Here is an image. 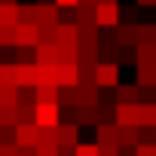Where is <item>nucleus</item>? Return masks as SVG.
<instances>
[{
	"label": "nucleus",
	"mask_w": 156,
	"mask_h": 156,
	"mask_svg": "<svg viewBox=\"0 0 156 156\" xmlns=\"http://www.w3.org/2000/svg\"><path fill=\"white\" fill-rule=\"evenodd\" d=\"M34 126H37V129H58V126H61V107H58V104H37V110H34Z\"/></svg>",
	"instance_id": "f257e3e1"
},
{
	"label": "nucleus",
	"mask_w": 156,
	"mask_h": 156,
	"mask_svg": "<svg viewBox=\"0 0 156 156\" xmlns=\"http://www.w3.org/2000/svg\"><path fill=\"white\" fill-rule=\"evenodd\" d=\"M40 144H58V129H40Z\"/></svg>",
	"instance_id": "c9c22d12"
},
{
	"label": "nucleus",
	"mask_w": 156,
	"mask_h": 156,
	"mask_svg": "<svg viewBox=\"0 0 156 156\" xmlns=\"http://www.w3.org/2000/svg\"><path fill=\"white\" fill-rule=\"evenodd\" d=\"M0 86H19V80H16V64H0Z\"/></svg>",
	"instance_id": "cd10ccee"
},
{
	"label": "nucleus",
	"mask_w": 156,
	"mask_h": 156,
	"mask_svg": "<svg viewBox=\"0 0 156 156\" xmlns=\"http://www.w3.org/2000/svg\"><path fill=\"white\" fill-rule=\"evenodd\" d=\"M0 144H16V129L12 126H0Z\"/></svg>",
	"instance_id": "e433bc0d"
},
{
	"label": "nucleus",
	"mask_w": 156,
	"mask_h": 156,
	"mask_svg": "<svg viewBox=\"0 0 156 156\" xmlns=\"http://www.w3.org/2000/svg\"><path fill=\"white\" fill-rule=\"evenodd\" d=\"M19 25H37V3H19Z\"/></svg>",
	"instance_id": "aec40b11"
},
{
	"label": "nucleus",
	"mask_w": 156,
	"mask_h": 156,
	"mask_svg": "<svg viewBox=\"0 0 156 156\" xmlns=\"http://www.w3.org/2000/svg\"><path fill=\"white\" fill-rule=\"evenodd\" d=\"M76 3H80V0H55V6H58V9H73Z\"/></svg>",
	"instance_id": "79ce46f5"
},
{
	"label": "nucleus",
	"mask_w": 156,
	"mask_h": 156,
	"mask_svg": "<svg viewBox=\"0 0 156 156\" xmlns=\"http://www.w3.org/2000/svg\"><path fill=\"white\" fill-rule=\"evenodd\" d=\"M113 34H116V46L122 49V46H138V25H116L113 28Z\"/></svg>",
	"instance_id": "9d476101"
},
{
	"label": "nucleus",
	"mask_w": 156,
	"mask_h": 156,
	"mask_svg": "<svg viewBox=\"0 0 156 156\" xmlns=\"http://www.w3.org/2000/svg\"><path fill=\"white\" fill-rule=\"evenodd\" d=\"M37 64L40 67H55L58 64V46L52 43V46H37Z\"/></svg>",
	"instance_id": "2eb2a0df"
},
{
	"label": "nucleus",
	"mask_w": 156,
	"mask_h": 156,
	"mask_svg": "<svg viewBox=\"0 0 156 156\" xmlns=\"http://www.w3.org/2000/svg\"><path fill=\"white\" fill-rule=\"evenodd\" d=\"M58 64H76V49H61L58 46Z\"/></svg>",
	"instance_id": "72a5a7b5"
},
{
	"label": "nucleus",
	"mask_w": 156,
	"mask_h": 156,
	"mask_svg": "<svg viewBox=\"0 0 156 156\" xmlns=\"http://www.w3.org/2000/svg\"><path fill=\"white\" fill-rule=\"evenodd\" d=\"M0 104H19V86H0Z\"/></svg>",
	"instance_id": "c85d7f7f"
},
{
	"label": "nucleus",
	"mask_w": 156,
	"mask_h": 156,
	"mask_svg": "<svg viewBox=\"0 0 156 156\" xmlns=\"http://www.w3.org/2000/svg\"><path fill=\"white\" fill-rule=\"evenodd\" d=\"M76 156H98V144H76Z\"/></svg>",
	"instance_id": "4c0bfd02"
},
{
	"label": "nucleus",
	"mask_w": 156,
	"mask_h": 156,
	"mask_svg": "<svg viewBox=\"0 0 156 156\" xmlns=\"http://www.w3.org/2000/svg\"><path fill=\"white\" fill-rule=\"evenodd\" d=\"M138 46H156V25H138Z\"/></svg>",
	"instance_id": "412c9836"
},
{
	"label": "nucleus",
	"mask_w": 156,
	"mask_h": 156,
	"mask_svg": "<svg viewBox=\"0 0 156 156\" xmlns=\"http://www.w3.org/2000/svg\"><path fill=\"white\" fill-rule=\"evenodd\" d=\"M19 25V3H0V28Z\"/></svg>",
	"instance_id": "f3484780"
},
{
	"label": "nucleus",
	"mask_w": 156,
	"mask_h": 156,
	"mask_svg": "<svg viewBox=\"0 0 156 156\" xmlns=\"http://www.w3.org/2000/svg\"><path fill=\"white\" fill-rule=\"evenodd\" d=\"M19 156H37V147H19Z\"/></svg>",
	"instance_id": "37998d69"
},
{
	"label": "nucleus",
	"mask_w": 156,
	"mask_h": 156,
	"mask_svg": "<svg viewBox=\"0 0 156 156\" xmlns=\"http://www.w3.org/2000/svg\"><path fill=\"white\" fill-rule=\"evenodd\" d=\"M76 132H80L76 122H61L58 126V147H76L80 144L76 141Z\"/></svg>",
	"instance_id": "4468645a"
},
{
	"label": "nucleus",
	"mask_w": 156,
	"mask_h": 156,
	"mask_svg": "<svg viewBox=\"0 0 156 156\" xmlns=\"http://www.w3.org/2000/svg\"><path fill=\"white\" fill-rule=\"evenodd\" d=\"M37 156H58V144H37Z\"/></svg>",
	"instance_id": "58836bf2"
},
{
	"label": "nucleus",
	"mask_w": 156,
	"mask_h": 156,
	"mask_svg": "<svg viewBox=\"0 0 156 156\" xmlns=\"http://www.w3.org/2000/svg\"><path fill=\"white\" fill-rule=\"evenodd\" d=\"M0 156H19V147L16 144H0Z\"/></svg>",
	"instance_id": "a19ab883"
},
{
	"label": "nucleus",
	"mask_w": 156,
	"mask_h": 156,
	"mask_svg": "<svg viewBox=\"0 0 156 156\" xmlns=\"http://www.w3.org/2000/svg\"><path fill=\"white\" fill-rule=\"evenodd\" d=\"M98 156H119V147L116 144H110V147H101L98 144Z\"/></svg>",
	"instance_id": "ea45409f"
},
{
	"label": "nucleus",
	"mask_w": 156,
	"mask_h": 156,
	"mask_svg": "<svg viewBox=\"0 0 156 156\" xmlns=\"http://www.w3.org/2000/svg\"><path fill=\"white\" fill-rule=\"evenodd\" d=\"M135 156H156V141H138Z\"/></svg>",
	"instance_id": "473e14b6"
},
{
	"label": "nucleus",
	"mask_w": 156,
	"mask_h": 156,
	"mask_svg": "<svg viewBox=\"0 0 156 156\" xmlns=\"http://www.w3.org/2000/svg\"><path fill=\"white\" fill-rule=\"evenodd\" d=\"M141 126L144 129H156V101L153 104H141Z\"/></svg>",
	"instance_id": "bb28decb"
},
{
	"label": "nucleus",
	"mask_w": 156,
	"mask_h": 156,
	"mask_svg": "<svg viewBox=\"0 0 156 156\" xmlns=\"http://www.w3.org/2000/svg\"><path fill=\"white\" fill-rule=\"evenodd\" d=\"M138 6H156V0H135Z\"/></svg>",
	"instance_id": "c03bdc74"
},
{
	"label": "nucleus",
	"mask_w": 156,
	"mask_h": 156,
	"mask_svg": "<svg viewBox=\"0 0 156 156\" xmlns=\"http://www.w3.org/2000/svg\"><path fill=\"white\" fill-rule=\"evenodd\" d=\"M95 83H98V89H116V86H119V64L98 61V67H95Z\"/></svg>",
	"instance_id": "7ed1b4c3"
},
{
	"label": "nucleus",
	"mask_w": 156,
	"mask_h": 156,
	"mask_svg": "<svg viewBox=\"0 0 156 156\" xmlns=\"http://www.w3.org/2000/svg\"><path fill=\"white\" fill-rule=\"evenodd\" d=\"M55 46H61V49H76V46H80V34H76V25H58Z\"/></svg>",
	"instance_id": "0eeeda50"
},
{
	"label": "nucleus",
	"mask_w": 156,
	"mask_h": 156,
	"mask_svg": "<svg viewBox=\"0 0 156 156\" xmlns=\"http://www.w3.org/2000/svg\"><path fill=\"white\" fill-rule=\"evenodd\" d=\"M0 46H16V28H0Z\"/></svg>",
	"instance_id": "f704fd0d"
},
{
	"label": "nucleus",
	"mask_w": 156,
	"mask_h": 156,
	"mask_svg": "<svg viewBox=\"0 0 156 156\" xmlns=\"http://www.w3.org/2000/svg\"><path fill=\"white\" fill-rule=\"evenodd\" d=\"M86 25H98L95 22V6H76V28H86Z\"/></svg>",
	"instance_id": "b1692460"
},
{
	"label": "nucleus",
	"mask_w": 156,
	"mask_h": 156,
	"mask_svg": "<svg viewBox=\"0 0 156 156\" xmlns=\"http://www.w3.org/2000/svg\"><path fill=\"white\" fill-rule=\"evenodd\" d=\"M37 25H61V9L55 3H37Z\"/></svg>",
	"instance_id": "1a4fd4ad"
},
{
	"label": "nucleus",
	"mask_w": 156,
	"mask_h": 156,
	"mask_svg": "<svg viewBox=\"0 0 156 156\" xmlns=\"http://www.w3.org/2000/svg\"><path fill=\"white\" fill-rule=\"evenodd\" d=\"M37 144H40V129L34 122L16 126V147H37Z\"/></svg>",
	"instance_id": "423d86ee"
},
{
	"label": "nucleus",
	"mask_w": 156,
	"mask_h": 156,
	"mask_svg": "<svg viewBox=\"0 0 156 156\" xmlns=\"http://www.w3.org/2000/svg\"><path fill=\"white\" fill-rule=\"evenodd\" d=\"M135 67H138L135 86L138 89H156V67H150V64H135Z\"/></svg>",
	"instance_id": "ddd939ff"
},
{
	"label": "nucleus",
	"mask_w": 156,
	"mask_h": 156,
	"mask_svg": "<svg viewBox=\"0 0 156 156\" xmlns=\"http://www.w3.org/2000/svg\"><path fill=\"white\" fill-rule=\"evenodd\" d=\"M113 95H116V104H141V98H138V86H116L113 89Z\"/></svg>",
	"instance_id": "a211bd4d"
},
{
	"label": "nucleus",
	"mask_w": 156,
	"mask_h": 156,
	"mask_svg": "<svg viewBox=\"0 0 156 156\" xmlns=\"http://www.w3.org/2000/svg\"><path fill=\"white\" fill-rule=\"evenodd\" d=\"M37 73H40L37 64H16V80L25 89H37Z\"/></svg>",
	"instance_id": "6e6552de"
},
{
	"label": "nucleus",
	"mask_w": 156,
	"mask_h": 156,
	"mask_svg": "<svg viewBox=\"0 0 156 156\" xmlns=\"http://www.w3.org/2000/svg\"><path fill=\"white\" fill-rule=\"evenodd\" d=\"M138 141H141L138 129H132V126H116V144H119V147H138Z\"/></svg>",
	"instance_id": "dca6fc26"
},
{
	"label": "nucleus",
	"mask_w": 156,
	"mask_h": 156,
	"mask_svg": "<svg viewBox=\"0 0 156 156\" xmlns=\"http://www.w3.org/2000/svg\"><path fill=\"white\" fill-rule=\"evenodd\" d=\"M135 52H138V64L156 67V46H135Z\"/></svg>",
	"instance_id": "a878e982"
},
{
	"label": "nucleus",
	"mask_w": 156,
	"mask_h": 156,
	"mask_svg": "<svg viewBox=\"0 0 156 156\" xmlns=\"http://www.w3.org/2000/svg\"><path fill=\"white\" fill-rule=\"evenodd\" d=\"M98 3H119V0H98Z\"/></svg>",
	"instance_id": "a18cd8bd"
},
{
	"label": "nucleus",
	"mask_w": 156,
	"mask_h": 156,
	"mask_svg": "<svg viewBox=\"0 0 156 156\" xmlns=\"http://www.w3.org/2000/svg\"><path fill=\"white\" fill-rule=\"evenodd\" d=\"M0 126H19V104H0Z\"/></svg>",
	"instance_id": "6ab92c4d"
},
{
	"label": "nucleus",
	"mask_w": 156,
	"mask_h": 156,
	"mask_svg": "<svg viewBox=\"0 0 156 156\" xmlns=\"http://www.w3.org/2000/svg\"><path fill=\"white\" fill-rule=\"evenodd\" d=\"M116 126H141V104H116Z\"/></svg>",
	"instance_id": "39448f33"
},
{
	"label": "nucleus",
	"mask_w": 156,
	"mask_h": 156,
	"mask_svg": "<svg viewBox=\"0 0 156 156\" xmlns=\"http://www.w3.org/2000/svg\"><path fill=\"white\" fill-rule=\"evenodd\" d=\"M95 144H101V147L116 144V122H101V126H95ZM116 147H119V144H116Z\"/></svg>",
	"instance_id": "f8f14e48"
},
{
	"label": "nucleus",
	"mask_w": 156,
	"mask_h": 156,
	"mask_svg": "<svg viewBox=\"0 0 156 156\" xmlns=\"http://www.w3.org/2000/svg\"><path fill=\"white\" fill-rule=\"evenodd\" d=\"M37 43H40L37 25H16V46H37Z\"/></svg>",
	"instance_id": "9b49d317"
},
{
	"label": "nucleus",
	"mask_w": 156,
	"mask_h": 156,
	"mask_svg": "<svg viewBox=\"0 0 156 156\" xmlns=\"http://www.w3.org/2000/svg\"><path fill=\"white\" fill-rule=\"evenodd\" d=\"M80 83V67L76 64H55V86L58 89H73Z\"/></svg>",
	"instance_id": "20e7f679"
},
{
	"label": "nucleus",
	"mask_w": 156,
	"mask_h": 156,
	"mask_svg": "<svg viewBox=\"0 0 156 156\" xmlns=\"http://www.w3.org/2000/svg\"><path fill=\"white\" fill-rule=\"evenodd\" d=\"M37 104H58V86H37Z\"/></svg>",
	"instance_id": "5701e85b"
},
{
	"label": "nucleus",
	"mask_w": 156,
	"mask_h": 156,
	"mask_svg": "<svg viewBox=\"0 0 156 156\" xmlns=\"http://www.w3.org/2000/svg\"><path fill=\"white\" fill-rule=\"evenodd\" d=\"M95 22L101 31H113L119 25V3H98L95 6Z\"/></svg>",
	"instance_id": "f03ea898"
},
{
	"label": "nucleus",
	"mask_w": 156,
	"mask_h": 156,
	"mask_svg": "<svg viewBox=\"0 0 156 156\" xmlns=\"http://www.w3.org/2000/svg\"><path fill=\"white\" fill-rule=\"evenodd\" d=\"M119 19H126L122 25H138V3L135 6H119Z\"/></svg>",
	"instance_id": "7c9ffc66"
},
{
	"label": "nucleus",
	"mask_w": 156,
	"mask_h": 156,
	"mask_svg": "<svg viewBox=\"0 0 156 156\" xmlns=\"http://www.w3.org/2000/svg\"><path fill=\"white\" fill-rule=\"evenodd\" d=\"M34 110H37V104H19V126L34 122Z\"/></svg>",
	"instance_id": "2f4dec72"
},
{
	"label": "nucleus",
	"mask_w": 156,
	"mask_h": 156,
	"mask_svg": "<svg viewBox=\"0 0 156 156\" xmlns=\"http://www.w3.org/2000/svg\"><path fill=\"white\" fill-rule=\"evenodd\" d=\"M37 34H40V43L43 46H52L55 43V34H58V25H37Z\"/></svg>",
	"instance_id": "393cba45"
},
{
	"label": "nucleus",
	"mask_w": 156,
	"mask_h": 156,
	"mask_svg": "<svg viewBox=\"0 0 156 156\" xmlns=\"http://www.w3.org/2000/svg\"><path fill=\"white\" fill-rule=\"evenodd\" d=\"M16 64H37V46H16Z\"/></svg>",
	"instance_id": "4be33fe9"
},
{
	"label": "nucleus",
	"mask_w": 156,
	"mask_h": 156,
	"mask_svg": "<svg viewBox=\"0 0 156 156\" xmlns=\"http://www.w3.org/2000/svg\"><path fill=\"white\" fill-rule=\"evenodd\" d=\"M116 64H119V67H122V64H138V52H135V46H122Z\"/></svg>",
	"instance_id": "c756f323"
}]
</instances>
